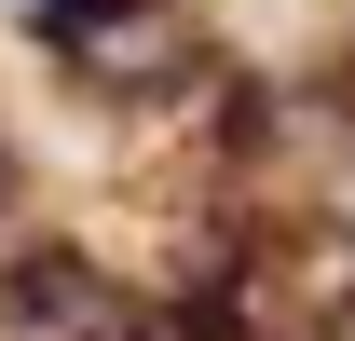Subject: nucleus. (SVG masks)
<instances>
[{
	"label": "nucleus",
	"mask_w": 355,
	"mask_h": 341,
	"mask_svg": "<svg viewBox=\"0 0 355 341\" xmlns=\"http://www.w3.org/2000/svg\"><path fill=\"white\" fill-rule=\"evenodd\" d=\"M55 69L96 96H178L191 69H205V42H191V14L178 0H55Z\"/></svg>",
	"instance_id": "nucleus-1"
},
{
	"label": "nucleus",
	"mask_w": 355,
	"mask_h": 341,
	"mask_svg": "<svg viewBox=\"0 0 355 341\" xmlns=\"http://www.w3.org/2000/svg\"><path fill=\"white\" fill-rule=\"evenodd\" d=\"M0 328H14V341H110L123 300H110V273H96L83 246H14V273H0Z\"/></svg>",
	"instance_id": "nucleus-2"
}]
</instances>
